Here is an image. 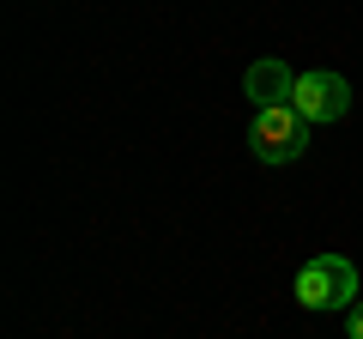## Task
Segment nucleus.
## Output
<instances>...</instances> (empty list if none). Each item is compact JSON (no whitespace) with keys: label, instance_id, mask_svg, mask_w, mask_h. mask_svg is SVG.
Wrapping results in <instances>:
<instances>
[{"label":"nucleus","instance_id":"nucleus-3","mask_svg":"<svg viewBox=\"0 0 363 339\" xmlns=\"http://www.w3.org/2000/svg\"><path fill=\"white\" fill-rule=\"evenodd\" d=\"M291 109H297L309 128H321V121H339L351 109V85L345 73H327V67H315V73L297 79V97H291Z\"/></svg>","mask_w":363,"mask_h":339},{"label":"nucleus","instance_id":"nucleus-2","mask_svg":"<svg viewBox=\"0 0 363 339\" xmlns=\"http://www.w3.org/2000/svg\"><path fill=\"white\" fill-rule=\"evenodd\" d=\"M248 145H255L260 164H297L303 152H309V121L297 116V109H255V121H248Z\"/></svg>","mask_w":363,"mask_h":339},{"label":"nucleus","instance_id":"nucleus-4","mask_svg":"<svg viewBox=\"0 0 363 339\" xmlns=\"http://www.w3.org/2000/svg\"><path fill=\"white\" fill-rule=\"evenodd\" d=\"M297 79L303 73H291L285 61H255L242 73V91L255 97V109H285L291 97H297Z\"/></svg>","mask_w":363,"mask_h":339},{"label":"nucleus","instance_id":"nucleus-1","mask_svg":"<svg viewBox=\"0 0 363 339\" xmlns=\"http://www.w3.org/2000/svg\"><path fill=\"white\" fill-rule=\"evenodd\" d=\"M291 291H297V303L309 315L351 309V303H357V267H351L345 255H315V261H303V273L291 279Z\"/></svg>","mask_w":363,"mask_h":339},{"label":"nucleus","instance_id":"nucleus-5","mask_svg":"<svg viewBox=\"0 0 363 339\" xmlns=\"http://www.w3.org/2000/svg\"><path fill=\"white\" fill-rule=\"evenodd\" d=\"M345 339H363V303H351V309H345Z\"/></svg>","mask_w":363,"mask_h":339}]
</instances>
